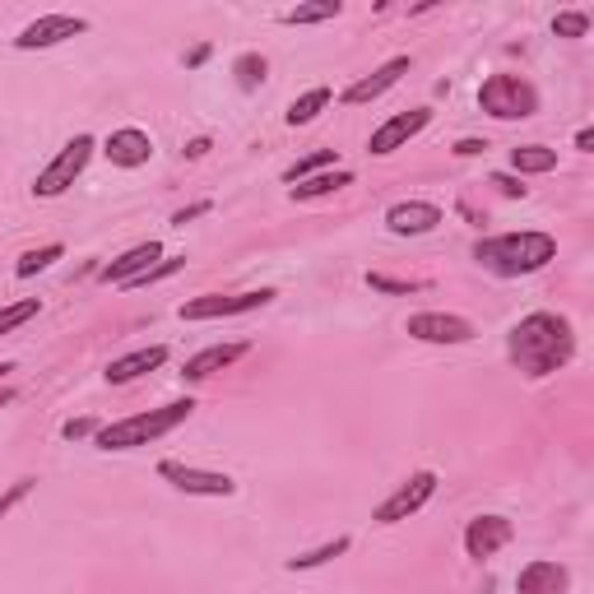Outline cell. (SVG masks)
<instances>
[{
	"label": "cell",
	"mask_w": 594,
	"mask_h": 594,
	"mask_svg": "<svg viewBox=\"0 0 594 594\" xmlns=\"http://www.w3.org/2000/svg\"><path fill=\"white\" fill-rule=\"evenodd\" d=\"M190 413H196V399H172V405H163V409L121 418V423L98 428V450H135V446H149V442H159V436H168L172 428H182Z\"/></svg>",
	"instance_id": "cell-3"
},
{
	"label": "cell",
	"mask_w": 594,
	"mask_h": 594,
	"mask_svg": "<svg viewBox=\"0 0 594 594\" xmlns=\"http://www.w3.org/2000/svg\"><path fill=\"white\" fill-rule=\"evenodd\" d=\"M339 0H317V5H297L284 14V24L288 28H302V24H325V20H339Z\"/></svg>",
	"instance_id": "cell-24"
},
{
	"label": "cell",
	"mask_w": 594,
	"mask_h": 594,
	"mask_svg": "<svg viewBox=\"0 0 594 594\" xmlns=\"http://www.w3.org/2000/svg\"><path fill=\"white\" fill-rule=\"evenodd\" d=\"M483 149H487L483 139H460V145H456V153H460V159H479Z\"/></svg>",
	"instance_id": "cell-36"
},
{
	"label": "cell",
	"mask_w": 594,
	"mask_h": 594,
	"mask_svg": "<svg viewBox=\"0 0 594 594\" xmlns=\"http://www.w3.org/2000/svg\"><path fill=\"white\" fill-rule=\"evenodd\" d=\"M405 330L423 344H469L474 339V321L450 317V311H418V317H409Z\"/></svg>",
	"instance_id": "cell-10"
},
{
	"label": "cell",
	"mask_w": 594,
	"mask_h": 594,
	"mask_svg": "<svg viewBox=\"0 0 594 594\" xmlns=\"http://www.w3.org/2000/svg\"><path fill=\"white\" fill-rule=\"evenodd\" d=\"M432 493H436V474L432 469H418V474L409 479V483H399L395 493L376 506V525H399V520H409V516H418L423 506L432 502Z\"/></svg>",
	"instance_id": "cell-7"
},
{
	"label": "cell",
	"mask_w": 594,
	"mask_h": 594,
	"mask_svg": "<svg viewBox=\"0 0 594 594\" xmlns=\"http://www.w3.org/2000/svg\"><path fill=\"white\" fill-rule=\"evenodd\" d=\"M10 399H14V391H10V386H0V409H5Z\"/></svg>",
	"instance_id": "cell-40"
},
{
	"label": "cell",
	"mask_w": 594,
	"mask_h": 594,
	"mask_svg": "<svg viewBox=\"0 0 594 594\" xmlns=\"http://www.w3.org/2000/svg\"><path fill=\"white\" fill-rule=\"evenodd\" d=\"M247 354H251V344H214V348H205V354L186 358L182 376L186 381H205V376H214V372H228V367L237 358H247Z\"/></svg>",
	"instance_id": "cell-18"
},
{
	"label": "cell",
	"mask_w": 594,
	"mask_h": 594,
	"mask_svg": "<svg viewBox=\"0 0 594 594\" xmlns=\"http://www.w3.org/2000/svg\"><path fill=\"white\" fill-rule=\"evenodd\" d=\"M182 265H186V256H163L159 265H149L145 274L131 279V284H121V288H149V284H163V279H168V274H177Z\"/></svg>",
	"instance_id": "cell-29"
},
{
	"label": "cell",
	"mask_w": 594,
	"mask_h": 594,
	"mask_svg": "<svg viewBox=\"0 0 594 594\" xmlns=\"http://www.w3.org/2000/svg\"><path fill=\"white\" fill-rule=\"evenodd\" d=\"M209 209H214V205H209V200H200V205H190V209H177V214H172V223H177V228H186V223H190V219H200V214H209Z\"/></svg>",
	"instance_id": "cell-34"
},
{
	"label": "cell",
	"mask_w": 594,
	"mask_h": 594,
	"mask_svg": "<svg viewBox=\"0 0 594 594\" xmlns=\"http://www.w3.org/2000/svg\"><path fill=\"white\" fill-rule=\"evenodd\" d=\"M42 311V302L38 297H24V302H10V307H0V335H10V330H20V325H28L33 317Z\"/></svg>",
	"instance_id": "cell-28"
},
{
	"label": "cell",
	"mask_w": 594,
	"mask_h": 594,
	"mask_svg": "<svg viewBox=\"0 0 594 594\" xmlns=\"http://www.w3.org/2000/svg\"><path fill=\"white\" fill-rule=\"evenodd\" d=\"M205 61H209V47H196V51H190V57H186V65H190V70L205 65Z\"/></svg>",
	"instance_id": "cell-39"
},
{
	"label": "cell",
	"mask_w": 594,
	"mask_h": 594,
	"mask_svg": "<svg viewBox=\"0 0 594 594\" xmlns=\"http://www.w3.org/2000/svg\"><path fill=\"white\" fill-rule=\"evenodd\" d=\"M567 567L562 562H530L525 571H520V581H516V594H567Z\"/></svg>",
	"instance_id": "cell-19"
},
{
	"label": "cell",
	"mask_w": 594,
	"mask_h": 594,
	"mask_svg": "<svg viewBox=\"0 0 594 594\" xmlns=\"http://www.w3.org/2000/svg\"><path fill=\"white\" fill-rule=\"evenodd\" d=\"M163 362H168V348L163 344H149V348H135V354L108 362V372H102V376H108V386H126V381H139V376L159 372Z\"/></svg>",
	"instance_id": "cell-16"
},
{
	"label": "cell",
	"mask_w": 594,
	"mask_h": 594,
	"mask_svg": "<svg viewBox=\"0 0 594 594\" xmlns=\"http://www.w3.org/2000/svg\"><path fill=\"white\" fill-rule=\"evenodd\" d=\"M506 348H511V362L520 367L525 376H553L557 367H567L571 354H576V335H571V321L567 317H553V311H534V317H525L511 339H506Z\"/></svg>",
	"instance_id": "cell-1"
},
{
	"label": "cell",
	"mask_w": 594,
	"mask_h": 594,
	"mask_svg": "<svg viewBox=\"0 0 594 594\" xmlns=\"http://www.w3.org/2000/svg\"><path fill=\"white\" fill-rule=\"evenodd\" d=\"M436 223H442V209L428 205V200H399L386 209V228L395 237H423L436 228Z\"/></svg>",
	"instance_id": "cell-13"
},
{
	"label": "cell",
	"mask_w": 594,
	"mask_h": 594,
	"mask_svg": "<svg viewBox=\"0 0 594 594\" xmlns=\"http://www.w3.org/2000/svg\"><path fill=\"white\" fill-rule=\"evenodd\" d=\"M205 153H209V139H190L186 145V159H205Z\"/></svg>",
	"instance_id": "cell-37"
},
{
	"label": "cell",
	"mask_w": 594,
	"mask_h": 594,
	"mask_svg": "<svg viewBox=\"0 0 594 594\" xmlns=\"http://www.w3.org/2000/svg\"><path fill=\"white\" fill-rule=\"evenodd\" d=\"M367 284H372L376 293H418L423 288L418 279H391V274H367Z\"/></svg>",
	"instance_id": "cell-31"
},
{
	"label": "cell",
	"mask_w": 594,
	"mask_h": 594,
	"mask_svg": "<svg viewBox=\"0 0 594 594\" xmlns=\"http://www.w3.org/2000/svg\"><path fill=\"white\" fill-rule=\"evenodd\" d=\"M553 33H557V38H585V33H590V14L585 10H562L553 20Z\"/></svg>",
	"instance_id": "cell-30"
},
{
	"label": "cell",
	"mask_w": 594,
	"mask_h": 594,
	"mask_svg": "<svg viewBox=\"0 0 594 594\" xmlns=\"http://www.w3.org/2000/svg\"><path fill=\"white\" fill-rule=\"evenodd\" d=\"M348 553V539L339 534L335 544H321V548H311V553H302V557H288V571H311V567H325V562H335V557H344Z\"/></svg>",
	"instance_id": "cell-26"
},
{
	"label": "cell",
	"mask_w": 594,
	"mask_h": 594,
	"mask_svg": "<svg viewBox=\"0 0 594 594\" xmlns=\"http://www.w3.org/2000/svg\"><path fill=\"white\" fill-rule=\"evenodd\" d=\"M89 159H94V135H75V139H70V145L57 153V159H51V163L38 172V182H33V196L51 200V196H61V190H70L79 172L89 168Z\"/></svg>",
	"instance_id": "cell-5"
},
{
	"label": "cell",
	"mask_w": 594,
	"mask_h": 594,
	"mask_svg": "<svg viewBox=\"0 0 594 594\" xmlns=\"http://www.w3.org/2000/svg\"><path fill=\"white\" fill-rule=\"evenodd\" d=\"M5 372H10V367H0V376H5Z\"/></svg>",
	"instance_id": "cell-41"
},
{
	"label": "cell",
	"mask_w": 594,
	"mask_h": 594,
	"mask_svg": "<svg viewBox=\"0 0 594 594\" xmlns=\"http://www.w3.org/2000/svg\"><path fill=\"white\" fill-rule=\"evenodd\" d=\"M409 65H413L409 57H395V61H386L381 70H372V75H367V79L348 84V89H344V102H348V108H362V102L381 98V94H386V89H395V84L409 75Z\"/></svg>",
	"instance_id": "cell-14"
},
{
	"label": "cell",
	"mask_w": 594,
	"mask_h": 594,
	"mask_svg": "<svg viewBox=\"0 0 594 594\" xmlns=\"http://www.w3.org/2000/svg\"><path fill=\"white\" fill-rule=\"evenodd\" d=\"M432 126V108H413V112H399V116H391L386 126H376L372 131V139H367V149L372 153H381V159H386V153H395V149H405L413 135H423Z\"/></svg>",
	"instance_id": "cell-11"
},
{
	"label": "cell",
	"mask_w": 594,
	"mask_h": 594,
	"mask_svg": "<svg viewBox=\"0 0 594 594\" xmlns=\"http://www.w3.org/2000/svg\"><path fill=\"white\" fill-rule=\"evenodd\" d=\"M576 149H581V153L594 149V131H590V126H585V131H576Z\"/></svg>",
	"instance_id": "cell-38"
},
{
	"label": "cell",
	"mask_w": 594,
	"mask_h": 594,
	"mask_svg": "<svg viewBox=\"0 0 594 594\" xmlns=\"http://www.w3.org/2000/svg\"><path fill=\"white\" fill-rule=\"evenodd\" d=\"M511 168L525 177V172H553L557 168V149H548V145H520V149H511Z\"/></svg>",
	"instance_id": "cell-21"
},
{
	"label": "cell",
	"mask_w": 594,
	"mask_h": 594,
	"mask_svg": "<svg viewBox=\"0 0 594 594\" xmlns=\"http://www.w3.org/2000/svg\"><path fill=\"white\" fill-rule=\"evenodd\" d=\"M479 108L493 121H525L539 112V94H534V84L520 75H493V79H483V89H479Z\"/></svg>",
	"instance_id": "cell-4"
},
{
	"label": "cell",
	"mask_w": 594,
	"mask_h": 594,
	"mask_svg": "<svg viewBox=\"0 0 594 594\" xmlns=\"http://www.w3.org/2000/svg\"><path fill=\"white\" fill-rule=\"evenodd\" d=\"M553 256H557V237H548V233H502V237H483L474 247L479 265L502 274V279L544 270Z\"/></svg>",
	"instance_id": "cell-2"
},
{
	"label": "cell",
	"mask_w": 594,
	"mask_h": 594,
	"mask_svg": "<svg viewBox=\"0 0 594 594\" xmlns=\"http://www.w3.org/2000/svg\"><path fill=\"white\" fill-rule=\"evenodd\" d=\"M102 153L116 163V168H145L149 159H153V139L145 135V131H135V126H126V131H112L108 135V145H102Z\"/></svg>",
	"instance_id": "cell-17"
},
{
	"label": "cell",
	"mask_w": 594,
	"mask_h": 594,
	"mask_svg": "<svg viewBox=\"0 0 594 594\" xmlns=\"http://www.w3.org/2000/svg\"><path fill=\"white\" fill-rule=\"evenodd\" d=\"M159 479H168L177 493H190V497H233L237 483L219 469H200V465H182V460H163L159 465Z\"/></svg>",
	"instance_id": "cell-8"
},
{
	"label": "cell",
	"mask_w": 594,
	"mask_h": 594,
	"mask_svg": "<svg viewBox=\"0 0 594 594\" xmlns=\"http://www.w3.org/2000/svg\"><path fill=\"white\" fill-rule=\"evenodd\" d=\"M344 186H354V172H317V177L293 186V200H321V196H335Z\"/></svg>",
	"instance_id": "cell-20"
},
{
	"label": "cell",
	"mask_w": 594,
	"mask_h": 594,
	"mask_svg": "<svg viewBox=\"0 0 594 594\" xmlns=\"http://www.w3.org/2000/svg\"><path fill=\"white\" fill-rule=\"evenodd\" d=\"M79 33H89V20H79V14H42V20H33L14 47L20 51H42V47H57L65 38H79Z\"/></svg>",
	"instance_id": "cell-9"
},
{
	"label": "cell",
	"mask_w": 594,
	"mask_h": 594,
	"mask_svg": "<svg viewBox=\"0 0 594 594\" xmlns=\"http://www.w3.org/2000/svg\"><path fill=\"white\" fill-rule=\"evenodd\" d=\"M89 432H98V423H94V418H70V423L61 428V436H65V442H79V436H89Z\"/></svg>",
	"instance_id": "cell-33"
},
{
	"label": "cell",
	"mask_w": 594,
	"mask_h": 594,
	"mask_svg": "<svg viewBox=\"0 0 594 594\" xmlns=\"http://www.w3.org/2000/svg\"><path fill=\"white\" fill-rule=\"evenodd\" d=\"M159 260H163V247H159V242H139V247H131L126 256H116L112 260V265H102L98 270V279H102V284H131V279H139V274H145L149 265H159Z\"/></svg>",
	"instance_id": "cell-15"
},
{
	"label": "cell",
	"mask_w": 594,
	"mask_h": 594,
	"mask_svg": "<svg viewBox=\"0 0 594 594\" xmlns=\"http://www.w3.org/2000/svg\"><path fill=\"white\" fill-rule=\"evenodd\" d=\"M28 493H33V479H20V483H10V493L0 497V520H5V516H10L14 506H20V502H24Z\"/></svg>",
	"instance_id": "cell-32"
},
{
	"label": "cell",
	"mask_w": 594,
	"mask_h": 594,
	"mask_svg": "<svg viewBox=\"0 0 594 594\" xmlns=\"http://www.w3.org/2000/svg\"><path fill=\"white\" fill-rule=\"evenodd\" d=\"M516 539V525L506 516H479V520H469V530H465V548H469V557H493V553H502L506 544Z\"/></svg>",
	"instance_id": "cell-12"
},
{
	"label": "cell",
	"mask_w": 594,
	"mask_h": 594,
	"mask_svg": "<svg viewBox=\"0 0 594 594\" xmlns=\"http://www.w3.org/2000/svg\"><path fill=\"white\" fill-rule=\"evenodd\" d=\"M335 159H339V153H335V149H317V153H307V159H297V163H293V168L284 172V182H293V186H297V182L317 177V172H321V168H330V163H335Z\"/></svg>",
	"instance_id": "cell-27"
},
{
	"label": "cell",
	"mask_w": 594,
	"mask_h": 594,
	"mask_svg": "<svg viewBox=\"0 0 594 594\" xmlns=\"http://www.w3.org/2000/svg\"><path fill=\"white\" fill-rule=\"evenodd\" d=\"M325 108H330V89L321 84V89L293 98V108L284 112V121H288V126H307V121H317V112H325Z\"/></svg>",
	"instance_id": "cell-22"
},
{
	"label": "cell",
	"mask_w": 594,
	"mask_h": 594,
	"mask_svg": "<svg viewBox=\"0 0 594 594\" xmlns=\"http://www.w3.org/2000/svg\"><path fill=\"white\" fill-rule=\"evenodd\" d=\"M61 256H65L61 242H51V247H38V251H24V256H20V265H14V274H20V279H33V274H42V270L57 265Z\"/></svg>",
	"instance_id": "cell-25"
},
{
	"label": "cell",
	"mask_w": 594,
	"mask_h": 594,
	"mask_svg": "<svg viewBox=\"0 0 594 594\" xmlns=\"http://www.w3.org/2000/svg\"><path fill=\"white\" fill-rule=\"evenodd\" d=\"M233 75H237V89H260L265 84V75H270V61L260 57V51H247V57H237L233 61Z\"/></svg>",
	"instance_id": "cell-23"
},
{
	"label": "cell",
	"mask_w": 594,
	"mask_h": 594,
	"mask_svg": "<svg viewBox=\"0 0 594 594\" xmlns=\"http://www.w3.org/2000/svg\"><path fill=\"white\" fill-rule=\"evenodd\" d=\"M274 288H251V293H209V297H190L182 302L177 317L182 321H223V317H242V311H256L274 302Z\"/></svg>",
	"instance_id": "cell-6"
},
{
	"label": "cell",
	"mask_w": 594,
	"mask_h": 594,
	"mask_svg": "<svg viewBox=\"0 0 594 594\" xmlns=\"http://www.w3.org/2000/svg\"><path fill=\"white\" fill-rule=\"evenodd\" d=\"M493 186L502 190V196H511V200H516V196H525V186H520L516 177H506V172H497V177H493Z\"/></svg>",
	"instance_id": "cell-35"
}]
</instances>
